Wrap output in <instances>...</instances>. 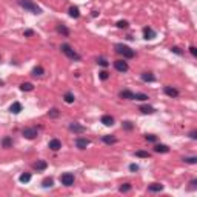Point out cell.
<instances>
[{
    "label": "cell",
    "mask_w": 197,
    "mask_h": 197,
    "mask_svg": "<svg viewBox=\"0 0 197 197\" xmlns=\"http://www.w3.org/2000/svg\"><path fill=\"white\" fill-rule=\"evenodd\" d=\"M60 51L65 54L68 59H71V60H75V62L82 60V55L79 53H75V49H72V46L68 45V43H62V45H60Z\"/></svg>",
    "instance_id": "cell-1"
},
{
    "label": "cell",
    "mask_w": 197,
    "mask_h": 197,
    "mask_svg": "<svg viewBox=\"0 0 197 197\" xmlns=\"http://www.w3.org/2000/svg\"><path fill=\"white\" fill-rule=\"evenodd\" d=\"M17 3L23 9H26V11L33 13V14H40L42 13V8L39 5H36L33 0H17Z\"/></svg>",
    "instance_id": "cell-2"
},
{
    "label": "cell",
    "mask_w": 197,
    "mask_h": 197,
    "mask_svg": "<svg viewBox=\"0 0 197 197\" xmlns=\"http://www.w3.org/2000/svg\"><path fill=\"white\" fill-rule=\"evenodd\" d=\"M116 53L123 55V59H134V57H136V51L131 49L129 46L123 45V43H117V45H116Z\"/></svg>",
    "instance_id": "cell-3"
},
{
    "label": "cell",
    "mask_w": 197,
    "mask_h": 197,
    "mask_svg": "<svg viewBox=\"0 0 197 197\" xmlns=\"http://www.w3.org/2000/svg\"><path fill=\"white\" fill-rule=\"evenodd\" d=\"M22 136H23L25 139H28V140H33V139H36L37 136H39V131H37V128H34V126L25 128V129L22 131Z\"/></svg>",
    "instance_id": "cell-4"
},
{
    "label": "cell",
    "mask_w": 197,
    "mask_h": 197,
    "mask_svg": "<svg viewBox=\"0 0 197 197\" xmlns=\"http://www.w3.org/2000/svg\"><path fill=\"white\" fill-rule=\"evenodd\" d=\"M60 183H62L63 186H72V185H74V174H71V173H63V174L60 176Z\"/></svg>",
    "instance_id": "cell-5"
},
{
    "label": "cell",
    "mask_w": 197,
    "mask_h": 197,
    "mask_svg": "<svg viewBox=\"0 0 197 197\" xmlns=\"http://www.w3.org/2000/svg\"><path fill=\"white\" fill-rule=\"evenodd\" d=\"M114 68H116L119 72H126L128 70H129V66H128V62H125V59H123V60H122V59L116 60V62H114Z\"/></svg>",
    "instance_id": "cell-6"
},
{
    "label": "cell",
    "mask_w": 197,
    "mask_h": 197,
    "mask_svg": "<svg viewBox=\"0 0 197 197\" xmlns=\"http://www.w3.org/2000/svg\"><path fill=\"white\" fill-rule=\"evenodd\" d=\"M90 145H91V140L86 139V137H77L75 139V146L79 149H86V146H90Z\"/></svg>",
    "instance_id": "cell-7"
},
{
    "label": "cell",
    "mask_w": 197,
    "mask_h": 197,
    "mask_svg": "<svg viewBox=\"0 0 197 197\" xmlns=\"http://www.w3.org/2000/svg\"><path fill=\"white\" fill-rule=\"evenodd\" d=\"M70 129H71L74 134H83V132L86 131L85 126L80 125V123H77V122H71V123H70Z\"/></svg>",
    "instance_id": "cell-8"
},
{
    "label": "cell",
    "mask_w": 197,
    "mask_h": 197,
    "mask_svg": "<svg viewBox=\"0 0 197 197\" xmlns=\"http://www.w3.org/2000/svg\"><path fill=\"white\" fill-rule=\"evenodd\" d=\"M163 92L168 96V97H171V99H176V97H179V90L177 88H174V86H165L163 88Z\"/></svg>",
    "instance_id": "cell-9"
},
{
    "label": "cell",
    "mask_w": 197,
    "mask_h": 197,
    "mask_svg": "<svg viewBox=\"0 0 197 197\" xmlns=\"http://www.w3.org/2000/svg\"><path fill=\"white\" fill-rule=\"evenodd\" d=\"M120 99H126V100H134V92L131 90H122L119 92Z\"/></svg>",
    "instance_id": "cell-10"
},
{
    "label": "cell",
    "mask_w": 197,
    "mask_h": 197,
    "mask_svg": "<svg viewBox=\"0 0 197 197\" xmlns=\"http://www.w3.org/2000/svg\"><path fill=\"white\" fill-rule=\"evenodd\" d=\"M48 148H49L51 151H59V149L62 148V142H60L59 139H51L49 143H48Z\"/></svg>",
    "instance_id": "cell-11"
},
{
    "label": "cell",
    "mask_w": 197,
    "mask_h": 197,
    "mask_svg": "<svg viewBox=\"0 0 197 197\" xmlns=\"http://www.w3.org/2000/svg\"><path fill=\"white\" fill-rule=\"evenodd\" d=\"M140 77H142V80L146 82V83H153V82H156V75H154L153 72H142Z\"/></svg>",
    "instance_id": "cell-12"
},
{
    "label": "cell",
    "mask_w": 197,
    "mask_h": 197,
    "mask_svg": "<svg viewBox=\"0 0 197 197\" xmlns=\"http://www.w3.org/2000/svg\"><path fill=\"white\" fill-rule=\"evenodd\" d=\"M156 36H157V34H156V31H154L153 28H148V26L143 28V37L146 40H153Z\"/></svg>",
    "instance_id": "cell-13"
},
{
    "label": "cell",
    "mask_w": 197,
    "mask_h": 197,
    "mask_svg": "<svg viewBox=\"0 0 197 197\" xmlns=\"http://www.w3.org/2000/svg\"><path fill=\"white\" fill-rule=\"evenodd\" d=\"M100 122H102L105 126H112V125H114V117H112V116H109V114H105V116H102Z\"/></svg>",
    "instance_id": "cell-14"
},
{
    "label": "cell",
    "mask_w": 197,
    "mask_h": 197,
    "mask_svg": "<svg viewBox=\"0 0 197 197\" xmlns=\"http://www.w3.org/2000/svg\"><path fill=\"white\" fill-rule=\"evenodd\" d=\"M55 31H57L59 34H62L63 37L70 36V29L66 28V25H62V23H60V25H57V26H55Z\"/></svg>",
    "instance_id": "cell-15"
},
{
    "label": "cell",
    "mask_w": 197,
    "mask_h": 197,
    "mask_svg": "<svg viewBox=\"0 0 197 197\" xmlns=\"http://www.w3.org/2000/svg\"><path fill=\"white\" fill-rule=\"evenodd\" d=\"M33 166H34L36 171H45L48 168V163H46V160H37Z\"/></svg>",
    "instance_id": "cell-16"
},
{
    "label": "cell",
    "mask_w": 197,
    "mask_h": 197,
    "mask_svg": "<svg viewBox=\"0 0 197 197\" xmlns=\"http://www.w3.org/2000/svg\"><path fill=\"white\" fill-rule=\"evenodd\" d=\"M162 189H163V185H162V183H151V185L148 186V191H149V193H160Z\"/></svg>",
    "instance_id": "cell-17"
},
{
    "label": "cell",
    "mask_w": 197,
    "mask_h": 197,
    "mask_svg": "<svg viewBox=\"0 0 197 197\" xmlns=\"http://www.w3.org/2000/svg\"><path fill=\"white\" fill-rule=\"evenodd\" d=\"M102 142L106 145H114L117 142V139L114 136H111V134H106V136H102Z\"/></svg>",
    "instance_id": "cell-18"
},
{
    "label": "cell",
    "mask_w": 197,
    "mask_h": 197,
    "mask_svg": "<svg viewBox=\"0 0 197 197\" xmlns=\"http://www.w3.org/2000/svg\"><path fill=\"white\" fill-rule=\"evenodd\" d=\"M22 111V103L20 102H14L11 106H9V112H13V114H18Z\"/></svg>",
    "instance_id": "cell-19"
},
{
    "label": "cell",
    "mask_w": 197,
    "mask_h": 197,
    "mask_svg": "<svg viewBox=\"0 0 197 197\" xmlns=\"http://www.w3.org/2000/svg\"><path fill=\"white\" fill-rule=\"evenodd\" d=\"M154 151L156 153H160V154H165V153H169V146H166V145H156L154 146Z\"/></svg>",
    "instance_id": "cell-20"
},
{
    "label": "cell",
    "mask_w": 197,
    "mask_h": 197,
    "mask_svg": "<svg viewBox=\"0 0 197 197\" xmlns=\"http://www.w3.org/2000/svg\"><path fill=\"white\" fill-rule=\"evenodd\" d=\"M139 109H140L142 114H154V112H156V109L153 106H149V105H142Z\"/></svg>",
    "instance_id": "cell-21"
},
{
    "label": "cell",
    "mask_w": 197,
    "mask_h": 197,
    "mask_svg": "<svg viewBox=\"0 0 197 197\" xmlns=\"http://www.w3.org/2000/svg\"><path fill=\"white\" fill-rule=\"evenodd\" d=\"M31 74L34 75V77H42L43 74H45V70H43V66H40V65H37L36 68L31 71Z\"/></svg>",
    "instance_id": "cell-22"
},
{
    "label": "cell",
    "mask_w": 197,
    "mask_h": 197,
    "mask_svg": "<svg viewBox=\"0 0 197 197\" xmlns=\"http://www.w3.org/2000/svg\"><path fill=\"white\" fill-rule=\"evenodd\" d=\"M2 146H3V148H6V149H8V148H11V146H13V139H11L9 136L3 137V139H2Z\"/></svg>",
    "instance_id": "cell-23"
},
{
    "label": "cell",
    "mask_w": 197,
    "mask_h": 197,
    "mask_svg": "<svg viewBox=\"0 0 197 197\" xmlns=\"http://www.w3.org/2000/svg\"><path fill=\"white\" fill-rule=\"evenodd\" d=\"M68 13H70V16H71L72 18H79V17H80V11H79V8H77V6H71Z\"/></svg>",
    "instance_id": "cell-24"
},
{
    "label": "cell",
    "mask_w": 197,
    "mask_h": 197,
    "mask_svg": "<svg viewBox=\"0 0 197 197\" xmlns=\"http://www.w3.org/2000/svg\"><path fill=\"white\" fill-rule=\"evenodd\" d=\"M149 97L143 94V92H134V100H139V102H145V100H148Z\"/></svg>",
    "instance_id": "cell-25"
},
{
    "label": "cell",
    "mask_w": 197,
    "mask_h": 197,
    "mask_svg": "<svg viewBox=\"0 0 197 197\" xmlns=\"http://www.w3.org/2000/svg\"><path fill=\"white\" fill-rule=\"evenodd\" d=\"M18 180H20L22 183H28V182L31 180V173H23V174H20Z\"/></svg>",
    "instance_id": "cell-26"
},
{
    "label": "cell",
    "mask_w": 197,
    "mask_h": 197,
    "mask_svg": "<svg viewBox=\"0 0 197 197\" xmlns=\"http://www.w3.org/2000/svg\"><path fill=\"white\" fill-rule=\"evenodd\" d=\"M20 90H22V91H33V90H34V85H33V83H29V82H25V83H22V85H20Z\"/></svg>",
    "instance_id": "cell-27"
},
{
    "label": "cell",
    "mask_w": 197,
    "mask_h": 197,
    "mask_svg": "<svg viewBox=\"0 0 197 197\" xmlns=\"http://www.w3.org/2000/svg\"><path fill=\"white\" fill-rule=\"evenodd\" d=\"M63 99H65V102H66V103H74V100H75V97H74V94H72V92H65Z\"/></svg>",
    "instance_id": "cell-28"
},
{
    "label": "cell",
    "mask_w": 197,
    "mask_h": 197,
    "mask_svg": "<svg viewBox=\"0 0 197 197\" xmlns=\"http://www.w3.org/2000/svg\"><path fill=\"white\" fill-rule=\"evenodd\" d=\"M42 185H43V188H51L54 185V180L49 177V179H45L43 182H42Z\"/></svg>",
    "instance_id": "cell-29"
},
{
    "label": "cell",
    "mask_w": 197,
    "mask_h": 197,
    "mask_svg": "<svg viewBox=\"0 0 197 197\" xmlns=\"http://www.w3.org/2000/svg\"><path fill=\"white\" fill-rule=\"evenodd\" d=\"M134 154H136L137 157H143V159H148V157H149V153H146V151H142V149L136 151Z\"/></svg>",
    "instance_id": "cell-30"
},
{
    "label": "cell",
    "mask_w": 197,
    "mask_h": 197,
    "mask_svg": "<svg viewBox=\"0 0 197 197\" xmlns=\"http://www.w3.org/2000/svg\"><path fill=\"white\" fill-rule=\"evenodd\" d=\"M128 26H129V23L126 20H119L117 22V28H120V29H126Z\"/></svg>",
    "instance_id": "cell-31"
},
{
    "label": "cell",
    "mask_w": 197,
    "mask_h": 197,
    "mask_svg": "<svg viewBox=\"0 0 197 197\" xmlns=\"http://www.w3.org/2000/svg\"><path fill=\"white\" fill-rule=\"evenodd\" d=\"M59 116H60V111H59L57 108H53V109L49 111V117H51V119H57Z\"/></svg>",
    "instance_id": "cell-32"
},
{
    "label": "cell",
    "mask_w": 197,
    "mask_h": 197,
    "mask_svg": "<svg viewBox=\"0 0 197 197\" xmlns=\"http://www.w3.org/2000/svg\"><path fill=\"white\" fill-rule=\"evenodd\" d=\"M129 189H131V183H123V185L119 188V191H120V193H128Z\"/></svg>",
    "instance_id": "cell-33"
},
{
    "label": "cell",
    "mask_w": 197,
    "mask_h": 197,
    "mask_svg": "<svg viewBox=\"0 0 197 197\" xmlns=\"http://www.w3.org/2000/svg\"><path fill=\"white\" fill-rule=\"evenodd\" d=\"M122 128L126 129V131H132V129H134V125H132L131 122H123V123H122Z\"/></svg>",
    "instance_id": "cell-34"
},
{
    "label": "cell",
    "mask_w": 197,
    "mask_h": 197,
    "mask_svg": "<svg viewBox=\"0 0 197 197\" xmlns=\"http://www.w3.org/2000/svg\"><path fill=\"white\" fill-rule=\"evenodd\" d=\"M183 162L185 163H189V165H194V163H197V157H183Z\"/></svg>",
    "instance_id": "cell-35"
},
{
    "label": "cell",
    "mask_w": 197,
    "mask_h": 197,
    "mask_svg": "<svg viewBox=\"0 0 197 197\" xmlns=\"http://www.w3.org/2000/svg\"><path fill=\"white\" fill-rule=\"evenodd\" d=\"M99 79H100V80H108V79H109L108 71H100L99 72Z\"/></svg>",
    "instance_id": "cell-36"
},
{
    "label": "cell",
    "mask_w": 197,
    "mask_h": 197,
    "mask_svg": "<svg viewBox=\"0 0 197 197\" xmlns=\"http://www.w3.org/2000/svg\"><path fill=\"white\" fill-rule=\"evenodd\" d=\"M145 139H146L148 142H153V143H154V142H157V137H156L154 134H146V136H145Z\"/></svg>",
    "instance_id": "cell-37"
},
{
    "label": "cell",
    "mask_w": 197,
    "mask_h": 197,
    "mask_svg": "<svg viewBox=\"0 0 197 197\" xmlns=\"http://www.w3.org/2000/svg\"><path fill=\"white\" fill-rule=\"evenodd\" d=\"M171 53L177 54V55H183V51L180 49L179 46H173V48H171Z\"/></svg>",
    "instance_id": "cell-38"
},
{
    "label": "cell",
    "mask_w": 197,
    "mask_h": 197,
    "mask_svg": "<svg viewBox=\"0 0 197 197\" xmlns=\"http://www.w3.org/2000/svg\"><path fill=\"white\" fill-rule=\"evenodd\" d=\"M97 63H99L100 66H103V68H106L108 65H109V63H108V60H106V59H99V60H97Z\"/></svg>",
    "instance_id": "cell-39"
},
{
    "label": "cell",
    "mask_w": 197,
    "mask_h": 197,
    "mask_svg": "<svg viewBox=\"0 0 197 197\" xmlns=\"http://www.w3.org/2000/svg\"><path fill=\"white\" fill-rule=\"evenodd\" d=\"M23 34H25V37H31V36H34V31L33 29H26Z\"/></svg>",
    "instance_id": "cell-40"
},
{
    "label": "cell",
    "mask_w": 197,
    "mask_h": 197,
    "mask_svg": "<svg viewBox=\"0 0 197 197\" xmlns=\"http://www.w3.org/2000/svg\"><path fill=\"white\" fill-rule=\"evenodd\" d=\"M129 169L134 173V171H139V165H136V163H132V165H129Z\"/></svg>",
    "instance_id": "cell-41"
},
{
    "label": "cell",
    "mask_w": 197,
    "mask_h": 197,
    "mask_svg": "<svg viewBox=\"0 0 197 197\" xmlns=\"http://www.w3.org/2000/svg\"><path fill=\"white\" fill-rule=\"evenodd\" d=\"M189 53H191V55H193V57H196V55H197L196 46H189Z\"/></svg>",
    "instance_id": "cell-42"
},
{
    "label": "cell",
    "mask_w": 197,
    "mask_h": 197,
    "mask_svg": "<svg viewBox=\"0 0 197 197\" xmlns=\"http://www.w3.org/2000/svg\"><path fill=\"white\" fill-rule=\"evenodd\" d=\"M189 137H191V139H193V140H196V139H197V131H196V129H194V131H191V132H189Z\"/></svg>",
    "instance_id": "cell-43"
},
{
    "label": "cell",
    "mask_w": 197,
    "mask_h": 197,
    "mask_svg": "<svg viewBox=\"0 0 197 197\" xmlns=\"http://www.w3.org/2000/svg\"><path fill=\"white\" fill-rule=\"evenodd\" d=\"M189 185H191V188H193V189H196V185H197V180H196V179H193V180H191V182H189Z\"/></svg>",
    "instance_id": "cell-44"
},
{
    "label": "cell",
    "mask_w": 197,
    "mask_h": 197,
    "mask_svg": "<svg viewBox=\"0 0 197 197\" xmlns=\"http://www.w3.org/2000/svg\"><path fill=\"white\" fill-rule=\"evenodd\" d=\"M3 85H5V82H3V80L0 79V86H3Z\"/></svg>",
    "instance_id": "cell-45"
},
{
    "label": "cell",
    "mask_w": 197,
    "mask_h": 197,
    "mask_svg": "<svg viewBox=\"0 0 197 197\" xmlns=\"http://www.w3.org/2000/svg\"><path fill=\"white\" fill-rule=\"evenodd\" d=\"M0 60H2V55H0Z\"/></svg>",
    "instance_id": "cell-46"
}]
</instances>
